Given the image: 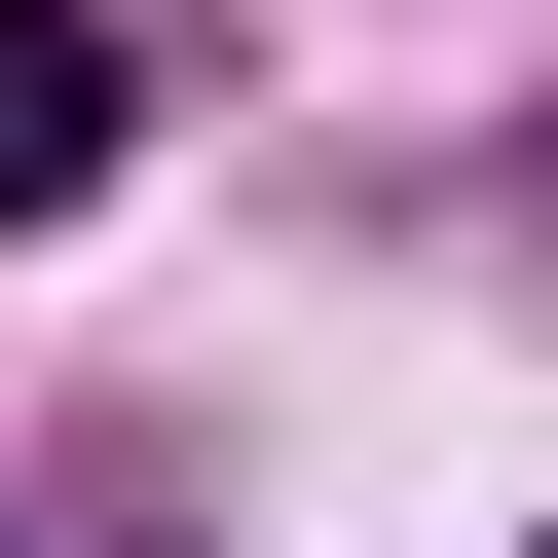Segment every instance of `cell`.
Here are the masks:
<instances>
[{
    "instance_id": "1",
    "label": "cell",
    "mask_w": 558,
    "mask_h": 558,
    "mask_svg": "<svg viewBox=\"0 0 558 558\" xmlns=\"http://www.w3.org/2000/svg\"><path fill=\"white\" fill-rule=\"evenodd\" d=\"M149 149V75H112V0H0V223H75Z\"/></svg>"
}]
</instances>
